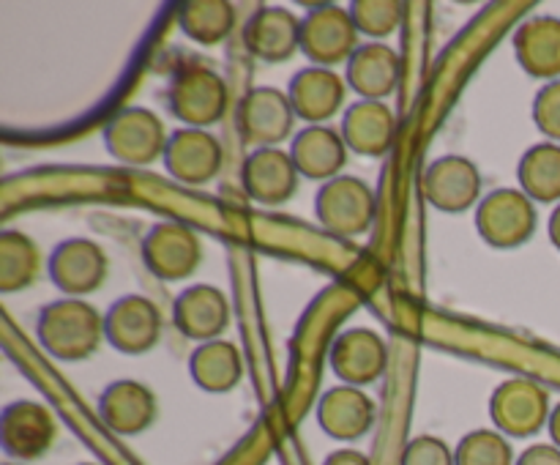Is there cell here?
Masks as SVG:
<instances>
[{"label":"cell","instance_id":"cell-12","mask_svg":"<svg viewBox=\"0 0 560 465\" xmlns=\"http://www.w3.org/2000/svg\"><path fill=\"white\" fill-rule=\"evenodd\" d=\"M164 170L184 186H208L224 167V146L208 129H175L164 148Z\"/></svg>","mask_w":560,"mask_h":465},{"label":"cell","instance_id":"cell-34","mask_svg":"<svg viewBox=\"0 0 560 465\" xmlns=\"http://www.w3.org/2000/svg\"><path fill=\"white\" fill-rule=\"evenodd\" d=\"M514 465H560V449L556 443H534L520 454Z\"/></svg>","mask_w":560,"mask_h":465},{"label":"cell","instance_id":"cell-17","mask_svg":"<svg viewBox=\"0 0 560 465\" xmlns=\"http://www.w3.org/2000/svg\"><path fill=\"white\" fill-rule=\"evenodd\" d=\"M241 42L260 63H284L301 53V16L284 5H260L246 20Z\"/></svg>","mask_w":560,"mask_h":465},{"label":"cell","instance_id":"cell-14","mask_svg":"<svg viewBox=\"0 0 560 465\" xmlns=\"http://www.w3.org/2000/svg\"><path fill=\"white\" fill-rule=\"evenodd\" d=\"M328 364L345 386H372L388 367V345L375 328H348L331 342Z\"/></svg>","mask_w":560,"mask_h":465},{"label":"cell","instance_id":"cell-31","mask_svg":"<svg viewBox=\"0 0 560 465\" xmlns=\"http://www.w3.org/2000/svg\"><path fill=\"white\" fill-rule=\"evenodd\" d=\"M457 465H514V449L501 430H474L454 449Z\"/></svg>","mask_w":560,"mask_h":465},{"label":"cell","instance_id":"cell-6","mask_svg":"<svg viewBox=\"0 0 560 465\" xmlns=\"http://www.w3.org/2000/svg\"><path fill=\"white\" fill-rule=\"evenodd\" d=\"M359 38V27L342 5L323 3L301 16V53L312 60V66L331 69L337 63H348L361 47Z\"/></svg>","mask_w":560,"mask_h":465},{"label":"cell","instance_id":"cell-10","mask_svg":"<svg viewBox=\"0 0 560 465\" xmlns=\"http://www.w3.org/2000/svg\"><path fill=\"white\" fill-rule=\"evenodd\" d=\"M485 178L476 167L474 159L446 153V156L430 162L421 178V195L435 211L441 213H465L481 202Z\"/></svg>","mask_w":560,"mask_h":465},{"label":"cell","instance_id":"cell-26","mask_svg":"<svg viewBox=\"0 0 560 465\" xmlns=\"http://www.w3.org/2000/svg\"><path fill=\"white\" fill-rule=\"evenodd\" d=\"M189 375L202 392L228 394L244 377V356L230 339H211L191 350Z\"/></svg>","mask_w":560,"mask_h":465},{"label":"cell","instance_id":"cell-25","mask_svg":"<svg viewBox=\"0 0 560 465\" xmlns=\"http://www.w3.org/2000/svg\"><path fill=\"white\" fill-rule=\"evenodd\" d=\"M342 131L345 142L359 156L377 159L388 153L394 142V131H397V115L388 107V102H359L350 104L342 115Z\"/></svg>","mask_w":560,"mask_h":465},{"label":"cell","instance_id":"cell-16","mask_svg":"<svg viewBox=\"0 0 560 465\" xmlns=\"http://www.w3.org/2000/svg\"><path fill=\"white\" fill-rule=\"evenodd\" d=\"M299 167L284 148H255L241 167L244 195L266 208L284 206L299 189Z\"/></svg>","mask_w":560,"mask_h":465},{"label":"cell","instance_id":"cell-20","mask_svg":"<svg viewBox=\"0 0 560 465\" xmlns=\"http://www.w3.org/2000/svg\"><path fill=\"white\" fill-rule=\"evenodd\" d=\"M288 96L293 102L295 115L306 120V126H323L345 107L348 98V82L334 69L310 66L295 71L290 80Z\"/></svg>","mask_w":560,"mask_h":465},{"label":"cell","instance_id":"cell-28","mask_svg":"<svg viewBox=\"0 0 560 465\" xmlns=\"http://www.w3.org/2000/svg\"><path fill=\"white\" fill-rule=\"evenodd\" d=\"M42 274V252L22 230L0 233V293L11 295L31 288Z\"/></svg>","mask_w":560,"mask_h":465},{"label":"cell","instance_id":"cell-35","mask_svg":"<svg viewBox=\"0 0 560 465\" xmlns=\"http://www.w3.org/2000/svg\"><path fill=\"white\" fill-rule=\"evenodd\" d=\"M323 465H372L370 457L359 449H337L323 460Z\"/></svg>","mask_w":560,"mask_h":465},{"label":"cell","instance_id":"cell-29","mask_svg":"<svg viewBox=\"0 0 560 465\" xmlns=\"http://www.w3.org/2000/svg\"><path fill=\"white\" fill-rule=\"evenodd\" d=\"M520 189L534 202H560V146L558 142H536L520 156L517 164Z\"/></svg>","mask_w":560,"mask_h":465},{"label":"cell","instance_id":"cell-30","mask_svg":"<svg viewBox=\"0 0 560 465\" xmlns=\"http://www.w3.org/2000/svg\"><path fill=\"white\" fill-rule=\"evenodd\" d=\"M348 11L361 36H370L372 42L394 36L405 20V5L397 0H355Z\"/></svg>","mask_w":560,"mask_h":465},{"label":"cell","instance_id":"cell-22","mask_svg":"<svg viewBox=\"0 0 560 465\" xmlns=\"http://www.w3.org/2000/svg\"><path fill=\"white\" fill-rule=\"evenodd\" d=\"M377 416V405L364 388L334 386L317 399V425L334 441H359L372 430Z\"/></svg>","mask_w":560,"mask_h":465},{"label":"cell","instance_id":"cell-9","mask_svg":"<svg viewBox=\"0 0 560 465\" xmlns=\"http://www.w3.org/2000/svg\"><path fill=\"white\" fill-rule=\"evenodd\" d=\"M142 263L162 282L189 279L202 263V241L184 222H159L142 239Z\"/></svg>","mask_w":560,"mask_h":465},{"label":"cell","instance_id":"cell-19","mask_svg":"<svg viewBox=\"0 0 560 465\" xmlns=\"http://www.w3.org/2000/svg\"><path fill=\"white\" fill-rule=\"evenodd\" d=\"M402 80V58L386 42L361 44L348 60L345 82L364 102H386Z\"/></svg>","mask_w":560,"mask_h":465},{"label":"cell","instance_id":"cell-32","mask_svg":"<svg viewBox=\"0 0 560 465\" xmlns=\"http://www.w3.org/2000/svg\"><path fill=\"white\" fill-rule=\"evenodd\" d=\"M399 465H457L454 449L438 435H416L402 449Z\"/></svg>","mask_w":560,"mask_h":465},{"label":"cell","instance_id":"cell-4","mask_svg":"<svg viewBox=\"0 0 560 465\" xmlns=\"http://www.w3.org/2000/svg\"><path fill=\"white\" fill-rule=\"evenodd\" d=\"M375 191L364 178L339 175L320 186L315 197V213L323 230L339 239H359L375 222Z\"/></svg>","mask_w":560,"mask_h":465},{"label":"cell","instance_id":"cell-37","mask_svg":"<svg viewBox=\"0 0 560 465\" xmlns=\"http://www.w3.org/2000/svg\"><path fill=\"white\" fill-rule=\"evenodd\" d=\"M547 430H550L552 443H556V446L560 449V403L556 405V408H552V414H550V425H547Z\"/></svg>","mask_w":560,"mask_h":465},{"label":"cell","instance_id":"cell-15","mask_svg":"<svg viewBox=\"0 0 560 465\" xmlns=\"http://www.w3.org/2000/svg\"><path fill=\"white\" fill-rule=\"evenodd\" d=\"M58 438V421L47 405L36 399H16L3 410L0 441L9 457L20 463L44 457Z\"/></svg>","mask_w":560,"mask_h":465},{"label":"cell","instance_id":"cell-2","mask_svg":"<svg viewBox=\"0 0 560 465\" xmlns=\"http://www.w3.org/2000/svg\"><path fill=\"white\" fill-rule=\"evenodd\" d=\"M167 104L186 129H211L228 115L230 85L208 66H186L170 80Z\"/></svg>","mask_w":560,"mask_h":465},{"label":"cell","instance_id":"cell-11","mask_svg":"<svg viewBox=\"0 0 560 465\" xmlns=\"http://www.w3.org/2000/svg\"><path fill=\"white\" fill-rule=\"evenodd\" d=\"M238 131L249 146L255 148H279L295 129L293 102L284 91L271 85L252 88L238 102Z\"/></svg>","mask_w":560,"mask_h":465},{"label":"cell","instance_id":"cell-18","mask_svg":"<svg viewBox=\"0 0 560 465\" xmlns=\"http://www.w3.org/2000/svg\"><path fill=\"white\" fill-rule=\"evenodd\" d=\"M230 299L224 290L217 284L197 282L180 290L178 299L173 304V321L175 328L184 334L191 342H211V339H222V334L230 326Z\"/></svg>","mask_w":560,"mask_h":465},{"label":"cell","instance_id":"cell-36","mask_svg":"<svg viewBox=\"0 0 560 465\" xmlns=\"http://www.w3.org/2000/svg\"><path fill=\"white\" fill-rule=\"evenodd\" d=\"M547 233H550L552 246H556V249L560 252V202L556 206V211H552L550 224H547Z\"/></svg>","mask_w":560,"mask_h":465},{"label":"cell","instance_id":"cell-1","mask_svg":"<svg viewBox=\"0 0 560 465\" xmlns=\"http://www.w3.org/2000/svg\"><path fill=\"white\" fill-rule=\"evenodd\" d=\"M36 337L52 359L74 364L91 359L104 339V315L85 299H58L38 312Z\"/></svg>","mask_w":560,"mask_h":465},{"label":"cell","instance_id":"cell-7","mask_svg":"<svg viewBox=\"0 0 560 465\" xmlns=\"http://www.w3.org/2000/svg\"><path fill=\"white\" fill-rule=\"evenodd\" d=\"M550 392L530 377H509L492 392L490 416L495 430L512 438H530L550 425Z\"/></svg>","mask_w":560,"mask_h":465},{"label":"cell","instance_id":"cell-24","mask_svg":"<svg viewBox=\"0 0 560 465\" xmlns=\"http://www.w3.org/2000/svg\"><path fill=\"white\" fill-rule=\"evenodd\" d=\"M520 69L534 80H560V16L539 14L525 20L512 38Z\"/></svg>","mask_w":560,"mask_h":465},{"label":"cell","instance_id":"cell-27","mask_svg":"<svg viewBox=\"0 0 560 465\" xmlns=\"http://www.w3.org/2000/svg\"><path fill=\"white\" fill-rule=\"evenodd\" d=\"M235 22L238 16L228 0H191L178 9V27L184 36L202 47H217L228 42L235 31Z\"/></svg>","mask_w":560,"mask_h":465},{"label":"cell","instance_id":"cell-23","mask_svg":"<svg viewBox=\"0 0 560 465\" xmlns=\"http://www.w3.org/2000/svg\"><path fill=\"white\" fill-rule=\"evenodd\" d=\"M348 153L350 148L342 131L328 124L304 126L290 142V156H293L301 178L323 181V184L345 175L342 170L348 164Z\"/></svg>","mask_w":560,"mask_h":465},{"label":"cell","instance_id":"cell-33","mask_svg":"<svg viewBox=\"0 0 560 465\" xmlns=\"http://www.w3.org/2000/svg\"><path fill=\"white\" fill-rule=\"evenodd\" d=\"M534 124L547 140L560 146V80L539 88L534 98Z\"/></svg>","mask_w":560,"mask_h":465},{"label":"cell","instance_id":"cell-5","mask_svg":"<svg viewBox=\"0 0 560 465\" xmlns=\"http://www.w3.org/2000/svg\"><path fill=\"white\" fill-rule=\"evenodd\" d=\"M539 224L536 202L523 189H495L476 206V230L495 249H517L528 244Z\"/></svg>","mask_w":560,"mask_h":465},{"label":"cell","instance_id":"cell-21","mask_svg":"<svg viewBox=\"0 0 560 465\" xmlns=\"http://www.w3.org/2000/svg\"><path fill=\"white\" fill-rule=\"evenodd\" d=\"M98 416L115 435H140L156 421L159 399L145 383L124 377V381L109 383L102 392Z\"/></svg>","mask_w":560,"mask_h":465},{"label":"cell","instance_id":"cell-13","mask_svg":"<svg viewBox=\"0 0 560 465\" xmlns=\"http://www.w3.org/2000/svg\"><path fill=\"white\" fill-rule=\"evenodd\" d=\"M162 310L145 295H124L104 315V339L118 353L142 356L162 339Z\"/></svg>","mask_w":560,"mask_h":465},{"label":"cell","instance_id":"cell-3","mask_svg":"<svg viewBox=\"0 0 560 465\" xmlns=\"http://www.w3.org/2000/svg\"><path fill=\"white\" fill-rule=\"evenodd\" d=\"M104 148L124 167H148L164 159L167 129L162 118L148 107H124L104 124Z\"/></svg>","mask_w":560,"mask_h":465},{"label":"cell","instance_id":"cell-8","mask_svg":"<svg viewBox=\"0 0 560 465\" xmlns=\"http://www.w3.org/2000/svg\"><path fill=\"white\" fill-rule=\"evenodd\" d=\"M47 274L66 299H85L107 282L109 257L96 241L74 235L49 252Z\"/></svg>","mask_w":560,"mask_h":465},{"label":"cell","instance_id":"cell-38","mask_svg":"<svg viewBox=\"0 0 560 465\" xmlns=\"http://www.w3.org/2000/svg\"><path fill=\"white\" fill-rule=\"evenodd\" d=\"M82 465H96V463H82Z\"/></svg>","mask_w":560,"mask_h":465}]
</instances>
